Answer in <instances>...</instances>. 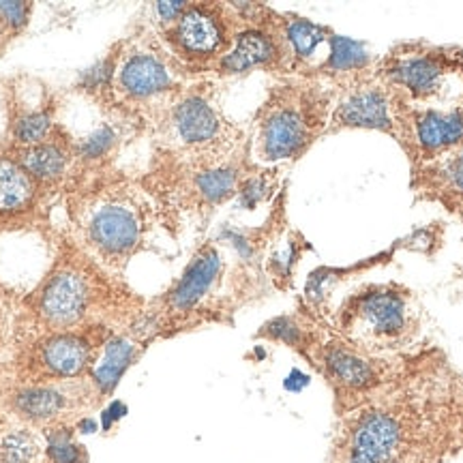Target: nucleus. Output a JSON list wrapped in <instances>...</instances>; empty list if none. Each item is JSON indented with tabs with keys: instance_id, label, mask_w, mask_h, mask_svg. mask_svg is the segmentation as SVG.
<instances>
[{
	"instance_id": "obj_1",
	"label": "nucleus",
	"mask_w": 463,
	"mask_h": 463,
	"mask_svg": "<svg viewBox=\"0 0 463 463\" xmlns=\"http://www.w3.org/2000/svg\"><path fill=\"white\" fill-rule=\"evenodd\" d=\"M137 300L116 281V275L73 242L61 247L54 266L28 298L37 335L80 331L90 326L114 328L125 317H137Z\"/></svg>"
},
{
	"instance_id": "obj_2",
	"label": "nucleus",
	"mask_w": 463,
	"mask_h": 463,
	"mask_svg": "<svg viewBox=\"0 0 463 463\" xmlns=\"http://www.w3.org/2000/svg\"><path fill=\"white\" fill-rule=\"evenodd\" d=\"M73 245L109 273H123L146 242L150 208L129 184H106L69 202Z\"/></svg>"
},
{
	"instance_id": "obj_3",
	"label": "nucleus",
	"mask_w": 463,
	"mask_h": 463,
	"mask_svg": "<svg viewBox=\"0 0 463 463\" xmlns=\"http://www.w3.org/2000/svg\"><path fill=\"white\" fill-rule=\"evenodd\" d=\"M331 99L317 82L275 86L253 120L251 157L266 165L300 157L326 129Z\"/></svg>"
},
{
	"instance_id": "obj_4",
	"label": "nucleus",
	"mask_w": 463,
	"mask_h": 463,
	"mask_svg": "<svg viewBox=\"0 0 463 463\" xmlns=\"http://www.w3.org/2000/svg\"><path fill=\"white\" fill-rule=\"evenodd\" d=\"M461 65L447 50L420 45H402L380 62L375 75L392 97L395 114L414 109H431V103L444 101L455 92V80Z\"/></svg>"
},
{
	"instance_id": "obj_5",
	"label": "nucleus",
	"mask_w": 463,
	"mask_h": 463,
	"mask_svg": "<svg viewBox=\"0 0 463 463\" xmlns=\"http://www.w3.org/2000/svg\"><path fill=\"white\" fill-rule=\"evenodd\" d=\"M114 328L90 326L80 331L37 335L17 361L22 384H58L89 378L101 347Z\"/></svg>"
},
{
	"instance_id": "obj_6",
	"label": "nucleus",
	"mask_w": 463,
	"mask_h": 463,
	"mask_svg": "<svg viewBox=\"0 0 463 463\" xmlns=\"http://www.w3.org/2000/svg\"><path fill=\"white\" fill-rule=\"evenodd\" d=\"M165 137L184 159L232 157L239 146V131L232 127L204 90L183 92L167 109Z\"/></svg>"
},
{
	"instance_id": "obj_7",
	"label": "nucleus",
	"mask_w": 463,
	"mask_h": 463,
	"mask_svg": "<svg viewBox=\"0 0 463 463\" xmlns=\"http://www.w3.org/2000/svg\"><path fill=\"white\" fill-rule=\"evenodd\" d=\"M339 326L356 344L392 347L412 333L408 294L397 286H369L352 294L339 311Z\"/></svg>"
},
{
	"instance_id": "obj_8",
	"label": "nucleus",
	"mask_w": 463,
	"mask_h": 463,
	"mask_svg": "<svg viewBox=\"0 0 463 463\" xmlns=\"http://www.w3.org/2000/svg\"><path fill=\"white\" fill-rule=\"evenodd\" d=\"M236 17L228 7L215 3L187 5L181 17L167 26L165 37L178 54L191 65L222 61L234 45Z\"/></svg>"
},
{
	"instance_id": "obj_9",
	"label": "nucleus",
	"mask_w": 463,
	"mask_h": 463,
	"mask_svg": "<svg viewBox=\"0 0 463 463\" xmlns=\"http://www.w3.org/2000/svg\"><path fill=\"white\" fill-rule=\"evenodd\" d=\"M99 403L89 380L58 382V384H20L9 392L7 405L26 425L52 430L69 425L84 410Z\"/></svg>"
},
{
	"instance_id": "obj_10",
	"label": "nucleus",
	"mask_w": 463,
	"mask_h": 463,
	"mask_svg": "<svg viewBox=\"0 0 463 463\" xmlns=\"http://www.w3.org/2000/svg\"><path fill=\"white\" fill-rule=\"evenodd\" d=\"M364 71L350 78L328 123H333V129H378L397 136L395 106L389 89L378 75H364Z\"/></svg>"
},
{
	"instance_id": "obj_11",
	"label": "nucleus",
	"mask_w": 463,
	"mask_h": 463,
	"mask_svg": "<svg viewBox=\"0 0 463 463\" xmlns=\"http://www.w3.org/2000/svg\"><path fill=\"white\" fill-rule=\"evenodd\" d=\"M397 137L410 140L414 157L431 161L463 144V108L412 109L397 114Z\"/></svg>"
},
{
	"instance_id": "obj_12",
	"label": "nucleus",
	"mask_w": 463,
	"mask_h": 463,
	"mask_svg": "<svg viewBox=\"0 0 463 463\" xmlns=\"http://www.w3.org/2000/svg\"><path fill=\"white\" fill-rule=\"evenodd\" d=\"M403 436L402 416L392 410H364L350 427L345 463H399Z\"/></svg>"
},
{
	"instance_id": "obj_13",
	"label": "nucleus",
	"mask_w": 463,
	"mask_h": 463,
	"mask_svg": "<svg viewBox=\"0 0 463 463\" xmlns=\"http://www.w3.org/2000/svg\"><path fill=\"white\" fill-rule=\"evenodd\" d=\"M223 270V260L217 247L206 245L195 253L181 279L174 283L170 292H165L164 297V311L159 314H146L144 322L146 328L157 331V322L164 316H187L191 311H195L200 307L208 294L213 292V288L217 286L219 277Z\"/></svg>"
},
{
	"instance_id": "obj_14",
	"label": "nucleus",
	"mask_w": 463,
	"mask_h": 463,
	"mask_svg": "<svg viewBox=\"0 0 463 463\" xmlns=\"http://www.w3.org/2000/svg\"><path fill=\"white\" fill-rule=\"evenodd\" d=\"M283 62L292 65L283 26L281 31H275L266 24H249L236 33L234 45L217 62V69L222 73L234 75L256 67H279Z\"/></svg>"
},
{
	"instance_id": "obj_15",
	"label": "nucleus",
	"mask_w": 463,
	"mask_h": 463,
	"mask_svg": "<svg viewBox=\"0 0 463 463\" xmlns=\"http://www.w3.org/2000/svg\"><path fill=\"white\" fill-rule=\"evenodd\" d=\"M116 84L129 99H157L176 90V78L165 58L155 52H133L127 54L116 73Z\"/></svg>"
},
{
	"instance_id": "obj_16",
	"label": "nucleus",
	"mask_w": 463,
	"mask_h": 463,
	"mask_svg": "<svg viewBox=\"0 0 463 463\" xmlns=\"http://www.w3.org/2000/svg\"><path fill=\"white\" fill-rule=\"evenodd\" d=\"M320 363L326 378L341 391L367 392L380 382L375 364L341 341H331L320 347Z\"/></svg>"
},
{
	"instance_id": "obj_17",
	"label": "nucleus",
	"mask_w": 463,
	"mask_h": 463,
	"mask_svg": "<svg viewBox=\"0 0 463 463\" xmlns=\"http://www.w3.org/2000/svg\"><path fill=\"white\" fill-rule=\"evenodd\" d=\"M142 350L144 341L137 339L136 335L131 333H114L112 337L106 341V345L101 347L95 364H92L89 378H86L90 382L92 391L99 397V402L116 389V384H118L120 378L127 373V369L140 358Z\"/></svg>"
},
{
	"instance_id": "obj_18",
	"label": "nucleus",
	"mask_w": 463,
	"mask_h": 463,
	"mask_svg": "<svg viewBox=\"0 0 463 463\" xmlns=\"http://www.w3.org/2000/svg\"><path fill=\"white\" fill-rule=\"evenodd\" d=\"M333 34L335 33L328 28L303 20V17L283 22V37H286L289 56H292V67L324 73L328 58H331Z\"/></svg>"
},
{
	"instance_id": "obj_19",
	"label": "nucleus",
	"mask_w": 463,
	"mask_h": 463,
	"mask_svg": "<svg viewBox=\"0 0 463 463\" xmlns=\"http://www.w3.org/2000/svg\"><path fill=\"white\" fill-rule=\"evenodd\" d=\"M39 195V183L28 174L20 161L0 155V219L26 215Z\"/></svg>"
},
{
	"instance_id": "obj_20",
	"label": "nucleus",
	"mask_w": 463,
	"mask_h": 463,
	"mask_svg": "<svg viewBox=\"0 0 463 463\" xmlns=\"http://www.w3.org/2000/svg\"><path fill=\"white\" fill-rule=\"evenodd\" d=\"M15 159L39 184H52L65 176L71 164V148L65 140H48L15 150Z\"/></svg>"
},
{
	"instance_id": "obj_21",
	"label": "nucleus",
	"mask_w": 463,
	"mask_h": 463,
	"mask_svg": "<svg viewBox=\"0 0 463 463\" xmlns=\"http://www.w3.org/2000/svg\"><path fill=\"white\" fill-rule=\"evenodd\" d=\"M420 184L436 191L444 200L463 204V144L439 157L427 161L419 172Z\"/></svg>"
},
{
	"instance_id": "obj_22",
	"label": "nucleus",
	"mask_w": 463,
	"mask_h": 463,
	"mask_svg": "<svg viewBox=\"0 0 463 463\" xmlns=\"http://www.w3.org/2000/svg\"><path fill=\"white\" fill-rule=\"evenodd\" d=\"M369 62H372V56H369V52L363 43L354 42V39L341 37V34H333L331 58H328L324 73L350 75V78H354L356 73H361L369 67Z\"/></svg>"
},
{
	"instance_id": "obj_23",
	"label": "nucleus",
	"mask_w": 463,
	"mask_h": 463,
	"mask_svg": "<svg viewBox=\"0 0 463 463\" xmlns=\"http://www.w3.org/2000/svg\"><path fill=\"white\" fill-rule=\"evenodd\" d=\"M43 453L42 439L26 427L9 430L0 438V463H39Z\"/></svg>"
},
{
	"instance_id": "obj_24",
	"label": "nucleus",
	"mask_w": 463,
	"mask_h": 463,
	"mask_svg": "<svg viewBox=\"0 0 463 463\" xmlns=\"http://www.w3.org/2000/svg\"><path fill=\"white\" fill-rule=\"evenodd\" d=\"M71 425L45 430V457L50 463H89V453L75 442Z\"/></svg>"
},
{
	"instance_id": "obj_25",
	"label": "nucleus",
	"mask_w": 463,
	"mask_h": 463,
	"mask_svg": "<svg viewBox=\"0 0 463 463\" xmlns=\"http://www.w3.org/2000/svg\"><path fill=\"white\" fill-rule=\"evenodd\" d=\"M258 337L279 341V344L297 347L300 352H305L311 345V333L292 316H279L275 320L266 322L262 331L258 333Z\"/></svg>"
},
{
	"instance_id": "obj_26",
	"label": "nucleus",
	"mask_w": 463,
	"mask_h": 463,
	"mask_svg": "<svg viewBox=\"0 0 463 463\" xmlns=\"http://www.w3.org/2000/svg\"><path fill=\"white\" fill-rule=\"evenodd\" d=\"M31 14L28 3H0V48L9 42L14 34L24 28Z\"/></svg>"
},
{
	"instance_id": "obj_27",
	"label": "nucleus",
	"mask_w": 463,
	"mask_h": 463,
	"mask_svg": "<svg viewBox=\"0 0 463 463\" xmlns=\"http://www.w3.org/2000/svg\"><path fill=\"white\" fill-rule=\"evenodd\" d=\"M298 256L300 249L294 239H289L283 247L275 249L273 256L269 258V273L273 275V279H289L292 269L298 262Z\"/></svg>"
},
{
	"instance_id": "obj_28",
	"label": "nucleus",
	"mask_w": 463,
	"mask_h": 463,
	"mask_svg": "<svg viewBox=\"0 0 463 463\" xmlns=\"http://www.w3.org/2000/svg\"><path fill=\"white\" fill-rule=\"evenodd\" d=\"M184 9H187V3H157L155 5V11H157L159 20L167 26H172L174 22L181 17Z\"/></svg>"
},
{
	"instance_id": "obj_29",
	"label": "nucleus",
	"mask_w": 463,
	"mask_h": 463,
	"mask_svg": "<svg viewBox=\"0 0 463 463\" xmlns=\"http://www.w3.org/2000/svg\"><path fill=\"white\" fill-rule=\"evenodd\" d=\"M408 241H416V245L410 247V249H419V251H430V247H431V242H433V232L419 230V232H416V234L410 236Z\"/></svg>"
},
{
	"instance_id": "obj_30",
	"label": "nucleus",
	"mask_w": 463,
	"mask_h": 463,
	"mask_svg": "<svg viewBox=\"0 0 463 463\" xmlns=\"http://www.w3.org/2000/svg\"><path fill=\"white\" fill-rule=\"evenodd\" d=\"M7 324H9V311H5L3 303H0V341H3L5 333H7Z\"/></svg>"
}]
</instances>
